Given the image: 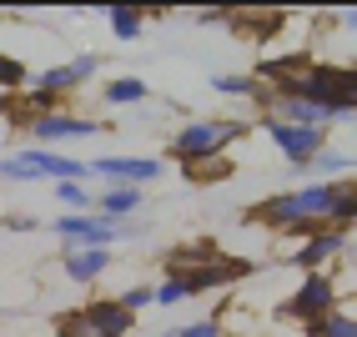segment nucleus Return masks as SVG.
Returning <instances> with one entry per match:
<instances>
[{
  "label": "nucleus",
  "instance_id": "1",
  "mask_svg": "<svg viewBox=\"0 0 357 337\" xmlns=\"http://www.w3.org/2000/svg\"><path fill=\"white\" fill-rule=\"evenodd\" d=\"M247 136V121H236V116H202V121H186L172 147H166V156H176L181 166H197V161H211V156H227L231 141Z\"/></svg>",
  "mask_w": 357,
  "mask_h": 337
},
{
  "label": "nucleus",
  "instance_id": "2",
  "mask_svg": "<svg viewBox=\"0 0 357 337\" xmlns=\"http://www.w3.org/2000/svg\"><path fill=\"white\" fill-rule=\"evenodd\" d=\"M96 70H101V56H76V61H66V66H45V70H36L31 86H26L31 121H36V116H45V111H61V106H56L61 96H70L81 81L96 76Z\"/></svg>",
  "mask_w": 357,
  "mask_h": 337
},
{
  "label": "nucleus",
  "instance_id": "3",
  "mask_svg": "<svg viewBox=\"0 0 357 337\" xmlns=\"http://www.w3.org/2000/svg\"><path fill=\"white\" fill-rule=\"evenodd\" d=\"M136 312L121 307V297H96L56 322V337H131Z\"/></svg>",
  "mask_w": 357,
  "mask_h": 337
},
{
  "label": "nucleus",
  "instance_id": "4",
  "mask_svg": "<svg viewBox=\"0 0 357 337\" xmlns=\"http://www.w3.org/2000/svg\"><path fill=\"white\" fill-rule=\"evenodd\" d=\"M342 307V292H337V277H327V272H307L302 282H297V292L282 302V317L287 322H322V317H332V312Z\"/></svg>",
  "mask_w": 357,
  "mask_h": 337
},
{
  "label": "nucleus",
  "instance_id": "5",
  "mask_svg": "<svg viewBox=\"0 0 357 337\" xmlns=\"http://www.w3.org/2000/svg\"><path fill=\"white\" fill-rule=\"evenodd\" d=\"M261 131L272 136V147L287 156L292 166H312L327 151V131L322 126H292V121H272V116H261Z\"/></svg>",
  "mask_w": 357,
  "mask_h": 337
},
{
  "label": "nucleus",
  "instance_id": "6",
  "mask_svg": "<svg viewBox=\"0 0 357 337\" xmlns=\"http://www.w3.org/2000/svg\"><path fill=\"white\" fill-rule=\"evenodd\" d=\"M166 166L156 156H106V161H86V177H96L106 186H151L161 181Z\"/></svg>",
  "mask_w": 357,
  "mask_h": 337
},
{
  "label": "nucleus",
  "instance_id": "7",
  "mask_svg": "<svg viewBox=\"0 0 357 337\" xmlns=\"http://www.w3.org/2000/svg\"><path fill=\"white\" fill-rule=\"evenodd\" d=\"M56 237L66 242V252H81V247H111L116 237H121V222H111V216L91 211V216H56Z\"/></svg>",
  "mask_w": 357,
  "mask_h": 337
},
{
  "label": "nucleus",
  "instance_id": "8",
  "mask_svg": "<svg viewBox=\"0 0 357 337\" xmlns=\"http://www.w3.org/2000/svg\"><path fill=\"white\" fill-rule=\"evenodd\" d=\"M267 116L272 121H292V126H332V121H347L337 106H317V101H302V96H287V91H267Z\"/></svg>",
  "mask_w": 357,
  "mask_h": 337
},
{
  "label": "nucleus",
  "instance_id": "9",
  "mask_svg": "<svg viewBox=\"0 0 357 337\" xmlns=\"http://www.w3.org/2000/svg\"><path fill=\"white\" fill-rule=\"evenodd\" d=\"M106 121H96V116H70V111H45L31 121V136L40 141V147H56V141H86V136H101Z\"/></svg>",
  "mask_w": 357,
  "mask_h": 337
},
{
  "label": "nucleus",
  "instance_id": "10",
  "mask_svg": "<svg viewBox=\"0 0 357 337\" xmlns=\"http://www.w3.org/2000/svg\"><path fill=\"white\" fill-rule=\"evenodd\" d=\"M342 252H347V232H337V227H317L302 247H292V267H302V272H322L327 262H337Z\"/></svg>",
  "mask_w": 357,
  "mask_h": 337
},
{
  "label": "nucleus",
  "instance_id": "11",
  "mask_svg": "<svg viewBox=\"0 0 357 337\" xmlns=\"http://www.w3.org/2000/svg\"><path fill=\"white\" fill-rule=\"evenodd\" d=\"M181 277H186V287H192V297H197V292H222V287H231L236 277H247V262H231V257H222V252H211L206 262L186 267Z\"/></svg>",
  "mask_w": 357,
  "mask_h": 337
},
{
  "label": "nucleus",
  "instance_id": "12",
  "mask_svg": "<svg viewBox=\"0 0 357 337\" xmlns=\"http://www.w3.org/2000/svg\"><path fill=\"white\" fill-rule=\"evenodd\" d=\"M31 161V172L40 181H86V161H70V156H56L51 147H31V151H20Z\"/></svg>",
  "mask_w": 357,
  "mask_h": 337
},
{
  "label": "nucleus",
  "instance_id": "13",
  "mask_svg": "<svg viewBox=\"0 0 357 337\" xmlns=\"http://www.w3.org/2000/svg\"><path fill=\"white\" fill-rule=\"evenodd\" d=\"M61 267H66L70 282L91 287V282H96V277L111 267V247H81V252H66V257H61Z\"/></svg>",
  "mask_w": 357,
  "mask_h": 337
},
{
  "label": "nucleus",
  "instance_id": "14",
  "mask_svg": "<svg viewBox=\"0 0 357 337\" xmlns=\"http://www.w3.org/2000/svg\"><path fill=\"white\" fill-rule=\"evenodd\" d=\"M136 211H141V186H106L101 191V216H111V222H131Z\"/></svg>",
  "mask_w": 357,
  "mask_h": 337
},
{
  "label": "nucleus",
  "instance_id": "15",
  "mask_svg": "<svg viewBox=\"0 0 357 337\" xmlns=\"http://www.w3.org/2000/svg\"><path fill=\"white\" fill-rule=\"evenodd\" d=\"M56 202L70 216H91V207H101L96 191H86V181H56Z\"/></svg>",
  "mask_w": 357,
  "mask_h": 337
},
{
  "label": "nucleus",
  "instance_id": "16",
  "mask_svg": "<svg viewBox=\"0 0 357 337\" xmlns=\"http://www.w3.org/2000/svg\"><path fill=\"white\" fill-rule=\"evenodd\" d=\"M106 20H111V36H116V40H126V45H131L141 31H146V10H136V6H111Z\"/></svg>",
  "mask_w": 357,
  "mask_h": 337
},
{
  "label": "nucleus",
  "instance_id": "17",
  "mask_svg": "<svg viewBox=\"0 0 357 337\" xmlns=\"http://www.w3.org/2000/svg\"><path fill=\"white\" fill-rule=\"evenodd\" d=\"M101 96H106V106H141V101H146V81H141V76L106 81V86H101Z\"/></svg>",
  "mask_w": 357,
  "mask_h": 337
},
{
  "label": "nucleus",
  "instance_id": "18",
  "mask_svg": "<svg viewBox=\"0 0 357 337\" xmlns=\"http://www.w3.org/2000/svg\"><path fill=\"white\" fill-rule=\"evenodd\" d=\"M211 91L222 96H247V101H267V86L257 76H211Z\"/></svg>",
  "mask_w": 357,
  "mask_h": 337
},
{
  "label": "nucleus",
  "instance_id": "19",
  "mask_svg": "<svg viewBox=\"0 0 357 337\" xmlns=\"http://www.w3.org/2000/svg\"><path fill=\"white\" fill-rule=\"evenodd\" d=\"M312 166H317V181H342V177L352 172V166H357V156H342V151H322Z\"/></svg>",
  "mask_w": 357,
  "mask_h": 337
},
{
  "label": "nucleus",
  "instance_id": "20",
  "mask_svg": "<svg viewBox=\"0 0 357 337\" xmlns=\"http://www.w3.org/2000/svg\"><path fill=\"white\" fill-rule=\"evenodd\" d=\"M181 172L192 177V181H222L231 172V161L227 156H211V161H197V166H181Z\"/></svg>",
  "mask_w": 357,
  "mask_h": 337
},
{
  "label": "nucleus",
  "instance_id": "21",
  "mask_svg": "<svg viewBox=\"0 0 357 337\" xmlns=\"http://www.w3.org/2000/svg\"><path fill=\"white\" fill-rule=\"evenodd\" d=\"M161 337H227V327H222V317H202L192 327H166Z\"/></svg>",
  "mask_w": 357,
  "mask_h": 337
},
{
  "label": "nucleus",
  "instance_id": "22",
  "mask_svg": "<svg viewBox=\"0 0 357 337\" xmlns=\"http://www.w3.org/2000/svg\"><path fill=\"white\" fill-rule=\"evenodd\" d=\"M20 86H31V70L10 56H0V91H20Z\"/></svg>",
  "mask_w": 357,
  "mask_h": 337
},
{
  "label": "nucleus",
  "instance_id": "23",
  "mask_svg": "<svg viewBox=\"0 0 357 337\" xmlns=\"http://www.w3.org/2000/svg\"><path fill=\"white\" fill-rule=\"evenodd\" d=\"M186 297H192L186 277H166V282L156 287V302H161V307H176V302H186Z\"/></svg>",
  "mask_w": 357,
  "mask_h": 337
},
{
  "label": "nucleus",
  "instance_id": "24",
  "mask_svg": "<svg viewBox=\"0 0 357 337\" xmlns=\"http://www.w3.org/2000/svg\"><path fill=\"white\" fill-rule=\"evenodd\" d=\"M0 177H6V181H40V177L31 172V161L20 156V151H15V156H0Z\"/></svg>",
  "mask_w": 357,
  "mask_h": 337
},
{
  "label": "nucleus",
  "instance_id": "25",
  "mask_svg": "<svg viewBox=\"0 0 357 337\" xmlns=\"http://www.w3.org/2000/svg\"><path fill=\"white\" fill-rule=\"evenodd\" d=\"M151 302H156V287H146V282H136V287L121 292V307L126 312H141V307H151Z\"/></svg>",
  "mask_w": 357,
  "mask_h": 337
},
{
  "label": "nucleus",
  "instance_id": "26",
  "mask_svg": "<svg viewBox=\"0 0 357 337\" xmlns=\"http://www.w3.org/2000/svg\"><path fill=\"white\" fill-rule=\"evenodd\" d=\"M10 232H36V216H6Z\"/></svg>",
  "mask_w": 357,
  "mask_h": 337
},
{
  "label": "nucleus",
  "instance_id": "27",
  "mask_svg": "<svg viewBox=\"0 0 357 337\" xmlns=\"http://www.w3.org/2000/svg\"><path fill=\"white\" fill-rule=\"evenodd\" d=\"M337 26H342V31H357V10H342V15H337Z\"/></svg>",
  "mask_w": 357,
  "mask_h": 337
}]
</instances>
